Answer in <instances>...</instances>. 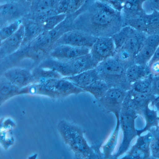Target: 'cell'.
Instances as JSON below:
<instances>
[{
	"label": "cell",
	"instance_id": "48",
	"mask_svg": "<svg viewBox=\"0 0 159 159\" xmlns=\"http://www.w3.org/2000/svg\"><path fill=\"white\" fill-rule=\"evenodd\" d=\"M148 159H156V158H154V157H152V156H151Z\"/></svg>",
	"mask_w": 159,
	"mask_h": 159
},
{
	"label": "cell",
	"instance_id": "36",
	"mask_svg": "<svg viewBox=\"0 0 159 159\" xmlns=\"http://www.w3.org/2000/svg\"><path fill=\"white\" fill-rule=\"evenodd\" d=\"M149 132L152 135L150 144L151 154L152 157L159 159V126L152 128Z\"/></svg>",
	"mask_w": 159,
	"mask_h": 159
},
{
	"label": "cell",
	"instance_id": "25",
	"mask_svg": "<svg viewBox=\"0 0 159 159\" xmlns=\"http://www.w3.org/2000/svg\"><path fill=\"white\" fill-rule=\"evenodd\" d=\"M151 74L149 67L148 66H141L134 64L126 69V76L130 84L144 79Z\"/></svg>",
	"mask_w": 159,
	"mask_h": 159
},
{
	"label": "cell",
	"instance_id": "12",
	"mask_svg": "<svg viewBox=\"0 0 159 159\" xmlns=\"http://www.w3.org/2000/svg\"><path fill=\"white\" fill-rule=\"evenodd\" d=\"M43 84L53 90L57 95L59 99L65 98L71 95H78L85 93L83 89L63 78L49 80Z\"/></svg>",
	"mask_w": 159,
	"mask_h": 159
},
{
	"label": "cell",
	"instance_id": "10",
	"mask_svg": "<svg viewBox=\"0 0 159 159\" xmlns=\"http://www.w3.org/2000/svg\"><path fill=\"white\" fill-rule=\"evenodd\" d=\"M1 75L21 89L34 83L32 70L30 69L12 68L3 71Z\"/></svg>",
	"mask_w": 159,
	"mask_h": 159
},
{
	"label": "cell",
	"instance_id": "46",
	"mask_svg": "<svg viewBox=\"0 0 159 159\" xmlns=\"http://www.w3.org/2000/svg\"><path fill=\"white\" fill-rule=\"evenodd\" d=\"M152 107H154L158 112H159V100H157L153 104Z\"/></svg>",
	"mask_w": 159,
	"mask_h": 159
},
{
	"label": "cell",
	"instance_id": "16",
	"mask_svg": "<svg viewBox=\"0 0 159 159\" xmlns=\"http://www.w3.org/2000/svg\"><path fill=\"white\" fill-rule=\"evenodd\" d=\"M25 36V27L22 24L14 35L1 42L0 59H3L16 52L21 47Z\"/></svg>",
	"mask_w": 159,
	"mask_h": 159
},
{
	"label": "cell",
	"instance_id": "42",
	"mask_svg": "<svg viewBox=\"0 0 159 159\" xmlns=\"http://www.w3.org/2000/svg\"><path fill=\"white\" fill-rule=\"evenodd\" d=\"M113 9L121 13L123 8L124 0H105Z\"/></svg>",
	"mask_w": 159,
	"mask_h": 159
},
{
	"label": "cell",
	"instance_id": "19",
	"mask_svg": "<svg viewBox=\"0 0 159 159\" xmlns=\"http://www.w3.org/2000/svg\"><path fill=\"white\" fill-rule=\"evenodd\" d=\"M148 35L145 32L132 30L131 34L122 48L136 57L143 46Z\"/></svg>",
	"mask_w": 159,
	"mask_h": 159
},
{
	"label": "cell",
	"instance_id": "9",
	"mask_svg": "<svg viewBox=\"0 0 159 159\" xmlns=\"http://www.w3.org/2000/svg\"><path fill=\"white\" fill-rule=\"evenodd\" d=\"M116 52L115 44L111 37H99L90 49V54L98 63L113 57Z\"/></svg>",
	"mask_w": 159,
	"mask_h": 159
},
{
	"label": "cell",
	"instance_id": "3",
	"mask_svg": "<svg viewBox=\"0 0 159 159\" xmlns=\"http://www.w3.org/2000/svg\"><path fill=\"white\" fill-rule=\"evenodd\" d=\"M95 69L100 80L105 82L109 88H120L126 91L132 88V84L126 78V69L114 57L100 62Z\"/></svg>",
	"mask_w": 159,
	"mask_h": 159
},
{
	"label": "cell",
	"instance_id": "18",
	"mask_svg": "<svg viewBox=\"0 0 159 159\" xmlns=\"http://www.w3.org/2000/svg\"><path fill=\"white\" fill-rule=\"evenodd\" d=\"M145 0H124L121 11L124 20L143 16L147 14L143 8Z\"/></svg>",
	"mask_w": 159,
	"mask_h": 159
},
{
	"label": "cell",
	"instance_id": "8",
	"mask_svg": "<svg viewBox=\"0 0 159 159\" xmlns=\"http://www.w3.org/2000/svg\"><path fill=\"white\" fill-rule=\"evenodd\" d=\"M152 139L150 132L138 137L135 144L119 159H148L151 156L150 144Z\"/></svg>",
	"mask_w": 159,
	"mask_h": 159
},
{
	"label": "cell",
	"instance_id": "40",
	"mask_svg": "<svg viewBox=\"0 0 159 159\" xmlns=\"http://www.w3.org/2000/svg\"><path fill=\"white\" fill-rule=\"evenodd\" d=\"M1 124V130H12L16 127V123L11 118H3Z\"/></svg>",
	"mask_w": 159,
	"mask_h": 159
},
{
	"label": "cell",
	"instance_id": "26",
	"mask_svg": "<svg viewBox=\"0 0 159 159\" xmlns=\"http://www.w3.org/2000/svg\"><path fill=\"white\" fill-rule=\"evenodd\" d=\"M34 84H43L49 80L63 78L58 72L52 70L42 68L37 66L32 70Z\"/></svg>",
	"mask_w": 159,
	"mask_h": 159
},
{
	"label": "cell",
	"instance_id": "2",
	"mask_svg": "<svg viewBox=\"0 0 159 159\" xmlns=\"http://www.w3.org/2000/svg\"><path fill=\"white\" fill-rule=\"evenodd\" d=\"M57 129L66 145L74 153L75 159H92L94 151L84 138V129L64 120L59 121Z\"/></svg>",
	"mask_w": 159,
	"mask_h": 159
},
{
	"label": "cell",
	"instance_id": "34",
	"mask_svg": "<svg viewBox=\"0 0 159 159\" xmlns=\"http://www.w3.org/2000/svg\"><path fill=\"white\" fill-rule=\"evenodd\" d=\"M66 16V14H60L48 17L41 24L43 32L51 31L55 28L65 20Z\"/></svg>",
	"mask_w": 159,
	"mask_h": 159
},
{
	"label": "cell",
	"instance_id": "20",
	"mask_svg": "<svg viewBox=\"0 0 159 159\" xmlns=\"http://www.w3.org/2000/svg\"><path fill=\"white\" fill-rule=\"evenodd\" d=\"M83 89L97 80H100L95 69L86 70L71 77L63 78Z\"/></svg>",
	"mask_w": 159,
	"mask_h": 159
},
{
	"label": "cell",
	"instance_id": "37",
	"mask_svg": "<svg viewBox=\"0 0 159 159\" xmlns=\"http://www.w3.org/2000/svg\"><path fill=\"white\" fill-rule=\"evenodd\" d=\"M1 144L4 150L8 149L15 142L12 130H1Z\"/></svg>",
	"mask_w": 159,
	"mask_h": 159
},
{
	"label": "cell",
	"instance_id": "15",
	"mask_svg": "<svg viewBox=\"0 0 159 159\" xmlns=\"http://www.w3.org/2000/svg\"><path fill=\"white\" fill-rule=\"evenodd\" d=\"M157 97L151 93H140L131 89L127 91L125 99L135 110L139 115L141 116L143 111L147 107H152Z\"/></svg>",
	"mask_w": 159,
	"mask_h": 159
},
{
	"label": "cell",
	"instance_id": "33",
	"mask_svg": "<svg viewBox=\"0 0 159 159\" xmlns=\"http://www.w3.org/2000/svg\"><path fill=\"white\" fill-rule=\"evenodd\" d=\"M123 20V27L129 26L135 30L147 33V25L145 16Z\"/></svg>",
	"mask_w": 159,
	"mask_h": 159
},
{
	"label": "cell",
	"instance_id": "13",
	"mask_svg": "<svg viewBox=\"0 0 159 159\" xmlns=\"http://www.w3.org/2000/svg\"><path fill=\"white\" fill-rule=\"evenodd\" d=\"M64 34L62 28L58 25L51 31L43 32L29 45L45 50L50 53L57 41Z\"/></svg>",
	"mask_w": 159,
	"mask_h": 159
},
{
	"label": "cell",
	"instance_id": "24",
	"mask_svg": "<svg viewBox=\"0 0 159 159\" xmlns=\"http://www.w3.org/2000/svg\"><path fill=\"white\" fill-rule=\"evenodd\" d=\"M31 95L47 97L54 99H59L57 95L43 84H33L20 90V95Z\"/></svg>",
	"mask_w": 159,
	"mask_h": 159
},
{
	"label": "cell",
	"instance_id": "4",
	"mask_svg": "<svg viewBox=\"0 0 159 159\" xmlns=\"http://www.w3.org/2000/svg\"><path fill=\"white\" fill-rule=\"evenodd\" d=\"M138 115L135 110L125 98L120 114V124L122 138L114 154L118 158L124 154L130 149L132 141L138 136L135 126L136 120Z\"/></svg>",
	"mask_w": 159,
	"mask_h": 159
},
{
	"label": "cell",
	"instance_id": "31",
	"mask_svg": "<svg viewBox=\"0 0 159 159\" xmlns=\"http://www.w3.org/2000/svg\"><path fill=\"white\" fill-rule=\"evenodd\" d=\"M154 76L151 74L142 80H139L132 84L131 89L140 93H151L152 84Z\"/></svg>",
	"mask_w": 159,
	"mask_h": 159
},
{
	"label": "cell",
	"instance_id": "14",
	"mask_svg": "<svg viewBox=\"0 0 159 159\" xmlns=\"http://www.w3.org/2000/svg\"><path fill=\"white\" fill-rule=\"evenodd\" d=\"M159 46V35L148 36L142 48L136 56L135 64L148 66Z\"/></svg>",
	"mask_w": 159,
	"mask_h": 159
},
{
	"label": "cell",
	"instance_id": "29",
	"mask_svg": "<svg viewBox=\"0 0 159 159\" xmlns=\"http://www.w3.org/2000/svg\"><path fill=\"white\" fill-rule=\"evenodd\" d=\"M147 25V34L148 36L159 35V12L152 11L151 13L145 16Z\"/></svg>",
	"mask_w": 159,
	"mask_h": 159
},
{
	"label": "cell",
	"instance_id": "49",
	"mask_svg": "<svg viewBox=\"0 0 159 159\" xmlns=\"http://www.w3.org/2000/svg\"></svg>",
	"mask_w": 159,
	"mask_h": 159
},
{
	"label": "cell",
	"instance_id": "27",
	"mask_svg": "<svg viewBox=\"0 0 159 159\" xmlns=\"http://www.w3.org/2000/svg\"><path fill=\"white\" fill-rule=\"evenodd\" d=\"M59 0H34L31 1L30 15L33 16L47 12L54 9Z\"/></svg>",
	"mask_w": 159,
	"mask_h": 159
},
{
	"label": "cell",
	"instance_id": "39",
	"mask_svg": "<svg viewBox=\"0 0 159 159\" xmlns=\"http://www.w3.org/2000/svg\"><path fill=\"white\" fill-rule=\"evenodd\" d=\"M69 2L70 0L59 1L54 9L57 15L66 14Z\"/></svg>",
	"mask_w": 159,
	"mask_h": 159
},
{
	"label": "cell",
	"instance_id": "44",
	"mask_svg": "<svg viewBox=\"0 0 159 159\" xmlns=\"http://www.w3.org/2000/svg\"><path fill=\"white\" fill-rule=\"evenodd\" d=\"M149 7L152 11L156 10L159 12V0H152L148 1Z\"/></svg>",
	"mask_w": 159,
	"mask_h": 159
},
{
	"label": "cell",
	"instance_id": "35",
	"mask_svg": "<svg viewBox=\"0 0 159 159\" xmlns=\"http://www.w3.org/2000/svg\"><path fill=\"white\" fill-rule=\"evenodd\" d=\"M22 20H18L2 28L0 30L1 42L11 37L17 32L20 26L22 25Z\"/></svg>",
	"mask_w": 159,
	"mask_h": 159
},
{
	"label": "cell",
	"instance_id": "38",
	"mask_svg": "<svg viewBox=\"0 0 159 159\" xmlns=\"http://www.w3.org/2000/svg\"><path fill=\"white\" fill-rule=\"evenodd\" d=\"M86 2L85 0H70L66 15H71L79 11Z\"/></svg>",
	"mask_w": 159,
	"mask_h": 159
},
{
	"label": "cell",
	"instance_id": "11",
	"mask_svg": "<svg viewBox=\"0 0 159 159\" xmlns=\"http://www.w3.org/2000/svg\"><path fill=\"white\" fill-rule=\"evenodd\" d=\"M90 52L89 48L60 45L52 48L49 57L59 61H68L86 55L90 53Z\"/></svg>",
	"mask_w": 159,
	"mask_h": 159
},
{
	"label": "cell",
	"instance_id": "41",
	"mask_svg": "<svg viewBox=\"0 0 159 159\" xmlns=\"http://www.w3.org/2000/svg\"><path fill=\"white\" fill-rule=\"evenodd\" d=\"M151 93L157 97L156 101L159 100V76L153 77Z\"/></svg>",
	"mask_w": 159,
	"mask_h": 159
},
{
	"label": "cell",
	"instance_id": "28",
	"mask_svg": "<svg viewBox=\"0 0 159 159\" xmlns=\"http://www.w3.org/2000/svg\"><path fill=\"white\" fill-rule=\"evenodd\" d=\"M109 87L105 82L101 80H97L87 87L83 89L84 92L90 93L98 101L107 91Z\"/></svg>",
	"mask_w": 159,
	"mask_h": 159
},
{
	"label": "cell",
	"instance_id": "7",
	"mask_svg": "<svg viewBox=\"0 0 159 159\" xmlns=\"http://www.w3.org/2000/svg\"><path fill=\"white\" fill-rule=\"evenodd\" d=\"M97 39V38L83 31L70 30L63 34L57 41L53 48L58 45H67L91 49Z\"/></svg>",
	"mask_w": 159,
	"mask_h": 159
},
{
	"label": "cell",
	"instance_id": "22",
	"mask_svg": "<svg viewBox=\"0 0 159 159\" xmlns=\"http://www.w3.org/2000/svg\"><path fill=\"white\" fill-rule=\"evenodd\" d=\"M141 117L145 120V125L142 129H137L138 136L149 132L152 128L159 126V112L153 107L151 106L147 107L143 111Z\"/></svg>",
	"mask_w": 159,
	"mask_h": 159
},
{
	"label": "cell",
	"instance_id": "45",
	"mask_svg": "<svg viewBox=\"0 0 159 159\" xmlns=\"http://www.w3.org/2000/svg\"><path fill=\"white\" fill-rule=\"evenodd\" d=\"M159 46H158V48L156 49V51H155V53H154V55L152 57V58L151 59L150 61L148 64V66L153 63V62H155L156 61H159Z\"/></svg>",
	"mask_w": 159,
	"mask_h": 159
},
{
	"label": "cell",
	"instance_id": "43",
	"mask_svg": "<svg viewBox=\"0 0 159 159\" xmlns=\"http://www.w3.org/2000/svg\"><path fill=\"white\" fill-rule=\"evenodd\" d=\"M148 66L152 75L154 77L159 76V60L153 62Z\"/></svg>",
	"mask_w": 159,
	"mask_h": 159
},
{
	"label": "cell",
	"instance_id": "6",
	"mask_svg": "<svg viewBox=\"0 0 159 159\" xmlns=\"http://www.w3.org/2000/svg\"><path fill=\"white\" fill-rule=\"evenodd\" d=\"M127 92L120 88H110L98 102L106 112L113 113L116 118L120 117Z\"/></svg>",
	"mask_w": 159,
	"mask_h": 159
},
{
	"label": "cell",
	"instance_id": "30",
	"mask_svg": "<svg viewBox=\"0 0 159 159\" xmlns=\"http://www.w3.org/2000/svg\"><path fill=\"white\" fill-rule=\"evenodd\" d=\"M113 57L117 59L126 69L135 64V57L123 48L116 51Z\"/></svg>",
	"mask_w": 159,
	"mask_h": 159
},
{
	"label": "cell",
	"instance_id": "47",
	"mask_svg": "<svg viewBox=\"0 0 159 159\" xmlns=\"http://www.w3.org/2000/svg\"><path fill=\"white\" fill-rule=\"evenodd\" d=\"M37 157H38V154L35 153L30 156L28 159H37Z\"/></svg>",
	"mask_w": 159,
	"mask_h": 159
},
{
	"label": "cell",
	"instance_id": "21",
	"mask_svg": "<svg viewBox=\"0 0 159 159\" xmlns=\"http://www.w3.org/2000/svg\"><path fill=\"white\" fill-rule=\"evenodd\" d=\"M116 120L115 128L106 142L101 145L100 148L101 152L105 156H110L114 155L118 146L119 133L120 129V117L116 118Z\"/></svg>",
	"mask_w": 159,
	"mask_h": 159
},
{
	"label": "cell",
	"instance_id": "5",
	"mask_svg": "<svg viewBox=\"0 0 159 159\" xmlns=\"http://www.w3.org/2000/svg\"><path fill=\"white\" fill-rule=\"evenodd\" d=\"M31 1H8L0 4L1 29L22 20L30 12Z\"/></svg>",
	"mask_w": 159,
	"mask_h": 159
},
{
	"label": "cell",
	"instance_id": "1",
	"mask_svg": "<svg viewBox=\"0 0 159 159\" xmlns=\"http://www.w3.org/2000/svg\"><path fill=\"white\" fill-rule=\"evenodd\" d=\"M123 27L121 13L105 0L88 1L86 9L74 20L71 30L83 31L96 38L112 37Z\"/></svg>",
	"mask_w": 159,
	"mask_h": 159
},
{
	"label": "cell",
	"instance_id": "23",
	"mask_svg": "<svg viewBox=\"0 0 159 159\" xmlns=\"http://www.w3.org/2000/svg\"><path fill=\"white\" fill-rule=\"evenodd\" d=\"M21 89L8 80L4 76L0 77V105L11 98L19 95Z\"/></svg>",
	"mask_w": 159,
	"mask_h": 159
},
{
	"label": "cell",
	"instance_id": "32",
	"mask_svg": "<svg viewBox=\"0 0 159 159\" xmlns=\"http://www.w3.org/2000/svg\"><path fill=\"white\" fill-rule=\"evenodd\" d=\"M133 28L129 26L123 27L119 32L112 36L114 41L116 51L120 50L129 38Z\"/></svg>",
	"mask_w": 159,
	"mask_h": 159
},
{
	"label": "cell",
	"instance_id": "17",
	"mask_svg": "<svg viewBox=\"0 0 159 159\" xmlns=\"http://www.w3.org/2000/svg\"><path fill=\"white\" fill-rule=\"evenodd\" d=\"M25 27V36L21 47H24L30 44L43 32L40 23L32 19H22Z\"/></svg>",
	"mask_w": 159,
	"mask_h": 159
}]
</instances>
